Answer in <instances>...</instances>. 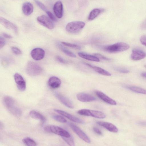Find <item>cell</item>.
Wrapping results in <instances>:
<instances>
[{"label":"cell","mask_w":146,"mask_h":146,"mask_svg":"<svg viewBox=\"0 0 146 146\" xmlns=\"http://www.w3.org/2000/svg\"><path fill=\"white\" fill-rule=\"evenodd\" d=\"M3 101L5 106L10 113L17 117L21 115V110L12 98L9 96H5L3 98Z\"/></svg>","instance_id":"1"},{"label":"cell","mask_w":146,"mask_h":146,"mask_svg":"<svg viewBox=\"0 0 146 146\" xmlns=\"http://www.w3.org/2000/svg\"><path fill=\"white\" fill-rule=\"evenodd\" d=\"M129 45L123 42H119L113 44L103 47L105 51L110 53H116L123 52L128 49Z\"/></svg>","instance_id":"2"},{"label":"cell","mask_w":146,"mask_h":146,"mask_svg":"<svg viewBox=\"0 0 146 146\" xmlns=\"http://www.w3.org/2000/svg\"><path fill=\"white\" fill-rule=\"evenodd\" d=\"M26 71L28 74L29 76H36L41 73L42 69L37 63L33 61H29L27 64Z\"/></svg>","instance_id":"3"},{"label":"cell","mask_w":146,"mask_h":146,"mask_svg":"<svg viewBox=\"0 0 146 146\" xmlns=\"http://www.w3.org/2000/svg\"><path fill=\"white\" fill-rule=\"evenodd\" d=\"M84 22L76 21L68 23L66 26V31L70 33H76L79 32L85 26Z\"/></svg>","instance_id":"4"},{"label":"cell","mask_w":146,"mask_h":146,"mask_svg":"<svg viewBox=\"0 0 146 146\" xmlns=\"http://www.w3.org/2000/svg\"><path fill=\"white\" fill-rule=\"evenodd\" d=\"M44 130L47 132L53 133L62 137H69L71 136L70 134L67 131L56 125L46 126L44 127Z\"/></svg>","instance_id":"5"},{"label":"cell","mask_w":146,"mask_h":146,"mask_svg":"<svg viewBox=\"0 0 146 146\" xmlns=\"http://www.w3.org/2000/svg\"><path fill=\"white\" fill-rule=\"evenodd\" d=\"M77 113L81 115L91 116L98 119H104L106 117L105 114L102 111L87 109L80 110L77 111Z\"/></svg>","instance_id":"6"},{"label":"cell","mask_w":146,"mask_h":146,"mask_svg":"<svg viewBox=\"0 0 146 146\" xmlns=\"http://www.w3.org/2000/svg\"><path fill=\"white\" fill-rule=\"evenodd\" d=\"M37 21L41 25L49 29H53L54 24L53 21L48 17L44 15L38 16L37 18Z\"/></svg>","instance_id":"7"},{"label":"cell","mask_w":146,"mask_h":146,"mask_svg":"<svg viewBox=\"0 0 146 146\" xmlns=\"http://www.w3.org/2000/svg\"><path fill=\"white\" fill-rule=\"evenodd\" d=\"M146 57V52L141 49L137 48L133 49L130 56L131 59L135 61L142 59Z\"/></svg>","instance_id":"8"},{"label":"cell","mask_w":146,"mask_h":146,"mask_svg":"<svg viewBox=\"0 0 146 146\" xmlns=\"http://www.w3.org/2000/svg\"><path fill=\"white\" fill-rule=\"evenodd\" d=\"M69 126L73 131L82 140L87 143H90V140L87 135L76 125L69 123Z\"/></svg>","instance_id":"9"},{"label":"cell","mask_w":146,"mask_h":146,"mask_svg":"<svg viewBox=\"0 0 146 146\" xmlns=\"http://www.w3.org/2000/svg\"><path fill=\"white\" fill-rule=\"evenodd\" d=\"M14 77L18 89L21 91H25L26 89V83L22 76L18 73H16Z\"/></svg>","instance_id":"10"},{"label":"cell","mask_w":146,"mask_h":146,"mask_svg":"<svg viewBox=\"0 0 146 146\" xmlns=\"http://www.w3.org/2000/svg\"><path fill=\"white\" fill-rule=\"evenodd\" d=\"M0 22L7 29L13 31L15 34L18 33V27L13 23L1 17H0Z\"/></svg>","instance_id":"11"},{"label":"cell","mask_w":146,"mask_h":146,"mask_svg":"<svg viewBox=\"0 0 146 146\" xmlns=\"http://www.w3.org/2000/svg\"><path fill=\"white\" fill-rule=\"evenodd\" d=\"M45 55L44 50L40 48H36L33 49L31 52V55L33 59L36 60H42Z\"/></svg>","instance_id":"12"},{"label":"cell","mask_w":146,"mask_h":146,"mask_svg":"<svg viewBox=\"0 0 146 146\" xmlns=\"http://www.w3.org/2000/svg\"><path fill=\"white\" fill-rule=\"evenodd\" d=\"M54 95L58 100L65 106L70 108H74L73 104L69 98L58 92H55Z\"/></svg>","instance_id":"13"},{"label":"cell","mask_w":146,"mask_h":146,"mask_svg":"<svg viewBox=\"0 0 146 146\" xmlns=\"http://www.w3.org/2000/svg\"><path fill=\"white\" fill-rule=\"evenodd\" d=\"M54 110L58 113L74 122L80 123H84L82 119L64 111L58 109H54Z\"/></svg>","instance_id":"14"},{"label":"cell","mask_w":146,"mask_h":146,"mask_svg":"<svg viewBox=\"0 0 146 146\" xmlns=\"http://www.w3.org/2000/svg\"><path fill=\"white\" fill-rule=\"evenodd\" d=\"M76 97L79 101L83 102H92L96 100V98L93 96L83 92L78 93Z\"/></svg>","instance_id":"15"},{"label":"cell","mask_w":146,"mask_h":146,"mask_svg":"<svg viewBox=\"0 0 146 146\" xmlns=\"http://www.w3.org/2000/svg\"><path fill=\"white\" fill-rule=\"evenodd\" d=\"M53 11L57 17L61 18L62 17L63 15V5L61 1H58L54 4Z\"/></svg>","instance_id":"16"},{"label":"cell","mask_w":146,"mask_h":146,"mask_svg":"<svg viewBox=\"0 0 146 146\" xmlns=\"http://www.w3.org/2000/svg\"><path fill=\"white\" fill-rule=\"evenodd\" d=\"M97 96L107 103L112 105L116 104V102L113 100L108 97L103 92L99 91L95 92Z\"/></svg>","instance_id":"17"},{"label":"cell","mask_w":146,"mask_h":146,"mask_svg":"<svg viewBox=\"0 0 146 146\" xmlns=\"http://www.w3.org/2000/svg\"><path fill=\"white\" fill-rule=\"evenodd\" d=\"M97 123L99 125L105 128L110 132L117 133L118 131V130L117 127L111 123L100 121L97 122Z\"/></svg>","instance_id":"18"},{"label":"cell","mask_w":146,"mask_h":146,"mask_svg":"<svg viewBox=\"0 0 146 146\" xmlns=\"http://www.w3.org/2000/svg\"><path fill=\"white\" fill-rule=\"evenodd\" d=\"M61 83L60 79L56 76L50 77L48 80V84L49 86L53 89H56L60 86Z\"/></svg>","instance_id":"19"},{"label":"cell","mask_w":146,"mask_h":146,"mask_svg":"<svg viewBox=\"0 0 146 146\" xmlns=\"http://www.w3.org/2000/svg\"><path fill=\"white\" fill-rule=\"evenodd\" d=\"M33 6L30 2L27 1L23 3L22 10L25 15L27 16L30 15L33 12Z\"/></svg>","instance_id":"20"},{"label":"cell","mask_w":146,"mask_h":146,"mask_svg":"<svg viewBox=\"0 0 146 146\" xmlns=\"http://www.w3.org/2000/svg\"><path fill=\"white\" fill-rule=\"evenodd\" d=\"M84 64L86 66L92 68L95 71L100 74L108 76H110L111 75V74L110 72L101 67L94 66L87 63H85Z\"/></svg>","instance_id":"21"},{"label":"cell","mask_w":146,"mask_h":146,"mask_svg":"<svg viewBox=\"0 0 146 146\" xmlns=\"http://www.w3.org/2000/svg\"><path fill=\"white\" fill-rule=\"evenodd\" d=\"M78 56L80 57L89 60L98 62L100 59L94 55L88 54L82 52H79L78 53Z\"/></svg>","instance_id":"22"},{"label":"cell","mask_w":146,"mask_h":146,"mask_svg":"<svg viewBox=\"0 0 146 146\" xmlns=\"http://www.w3.org/2000/svg\"><path fill=\"white\" fill-rule=\"evenodd\" d=\"M29 114L32 118L40 120L42 123H44L45 121V117L42 114L35 111H31Z\"/></svg>","instance_id":"23"},{"label":"cell","mask_w":146,"mask_h":146,"mask_svg":"<svg viewBox=\"0 0 146 146\" xmlns=\"http://www.w3.org/2000/svg\"><path fill=\"white\" fill-rule=\"evenodd\" d=\"M103 11L102 9L95 8L92 9L90 12L88 19L89 21H92L96 18Z\"/></svg>","instance_id":"24"},{"label":"cell","mask_w":146,"mask_h":146,"mask_svg":"<svg viewBox=\"0 0 146 146\" xmlns=\"http://www.w3.org/2000/svg\"><path fill=\"white\" fill-rule=\"evenodd\" d=\"M126 88L135 92L146 95V90L134 86H126Z\"/></svg>","instance_id":"25"},{"label":"cell","mask_w":146,"mask_h":146,"mask_svg":"<svg viewBox=\"0 0 146 146\" xmlns=\"http://www.w3.org/2000/svg\"><path fill=\"white\" fill-rule=\"evenodd\" d=\"M58 46L59 48L66 55L71 57L75 58L76 55L70 50L65 48L61 44H58Z\"/></svg>","instance_id":"26"},{"label":"cell","mask_w":146,"mask_h":146,"mask_svg":"<svg viewBox=\"0 0 146 146\" xmlns=\"http://www.w3.org/2000/svg\"><path fill=\"white\" fill-rule=\"evenodd\" d=\"M22 141L27 146H36V143L35 141L29 137H26L23 139Z\"/></svg>","instance_id":"27"},{"label":"cell","mask_w":146,"mask_h":146,"mask_svg":"<svg viewBox=\"0 0 146 146\" xmlns=\"http://www.w3.org/2000/svg\"><path fill=\"white\" fill-rule=\"evenodd\" d=\"M61 43L63 45L73 48L79 50L81 48V47L80 46L75 44L70 43L64 42H61Z\"/></svg>","instance_id":"28"},{"label":"cell","mask_w":146,"mask_h":146,"mask_svg":"<svg viewBox=\"0 0 146 146\" xmlns=\"http://www.w3.org/2000/svg\"><path fill=\"white\" fill-rule=\"evenodd\" d=\"M62 139L70 146H75L74 140L71 136L69 137H62Z\"/></svg>","instance_id":"29"},{"label":"cell","mask_w":146,"mask_h":146,"mask_svg":"<svg viewBox=\"0 0 146 146\" xmlns=\"http://www.w3.org/2000/svg\"><path fill=\"white\" fill-rule=\"evenodd\" d=\"M35 1L37 5L46 13L49 11L46 7L40 1L38 0H35Z\"/></svg>","instance_id":"30"},{"label":"cell","mask_w":146,"mask_h":146,"mask_svg":"<svg viewBox=\"0 0 146 146\" xmlns=\"http://www.w3.org/2000/svg\"><path fill=\"white\" fill-rule=\"evenodd\" d=\"M53 118L55 120L63 123L67 122L66 120L62 116L58 115H54L53 116Z\"/></svg>","instance_id":"31"},{"label":"cell","mask_w":146,"mask_h":146,"mask_svg":"<svg viewBox=\"0 0 146 146\" xmlns=\"http://www.w3.org/2000/svg\"><path fill=\"white\" fill-rule=\"evenodd\" d=\"M114 69L117 72L122 73H127L130 72L127 69L121 67H115Z\"/></svg>","instance_id":"32"},{"label":"cell","mask_w":146,"mask_h":146,"mask_svg":"<svg viewBox=\"0 0 146 146\" xmlns=\"http://www.w3.org/2000/svg\"><path fill=\"white\" fill-rule=\"evenodd\" d=\"M11 49L13 52L16 55H21L22 54L21 50L17 47L13 46Z\"/></svg>","instance_id":"33"},{"label":"cell","mask_w":146,"mask_h":146,"mask_svg":"<svg viewBox=\"0 0 146 146\" xmlns=\"http://www.w3.org/2000/svg\"><path fill=\"white\" fill-rule=\"evenodd\" d=\"M94 54L95 56L97 57L99 59H101L106 60H111L110 58L106 57L100 54L96 53H94Z\"/></svg>","instance_id":"34"},{"label":"cell","mask_w":146,"mask_h":146,"mask_svg":"<svg viewBox=\"0 0 146 146\" xmlns=\"http://www.w3.org/2000/svg\"><path fill=\"white\" fill-rule=\"evenodd\" d=\"M48 17L52 21H56L57 20L54 15L50 11H48L46 13Z\"/></svg>","instance_id":"35"},{"label":"cell","mask_w":146,"mask_h":146,"mask_svg":"<svg viewBox=\"0 0 146 146\" xmlns=\"http://www.w3.org/2000/svg\"><path fill=\"white\" fill-rule=\"evenodd\" d=\"M140 41L142 44L146 46V35L141 36L140 38Z\"/></svg>","instance_id":"36"},{"label":"cell","mask_w":146,"mask_h":146,"mask_svg":"<svg viewBox=\"0 0 146 146\" xmlns=\"http://www.w3.org/2000/svg\"><path fill=\"white\" fill-rule=\"evenodd\" d=\"M56 58L57 60L60 63L64 64L67 63V62L66 60L59 56H57L56 57Z\"/></svg>","instance_id":"37"},{"label":"cell","mask_w":146,"mask_h":146,"mask_svg":"<svg viewBox=\"0 0 146 146\" xmlns=\"http://www.w3.org/2000/svg\"><path fill=\"white\" fill-rule=\"evenodd\" d=\"M5 44V40L4 38L1 36L0 37V49L3 48Z\"/></svg>","instance_id":"38"},{"label":"cell","mask_w":146,"mask_h":146,"mask_svg":"<svg viewBox=\"0 0 146 146\" xmlns=\"http://www.w3.org/2000/svg\"><path fill=\"white\" fill-rule=\"evenodd\" d=\"M93 129L94 131L97 134L99 135H102V133L101 131L98 128L96 127H94Z\"/></svg>","instance_id":"39"},{"label":"cell","mask_w":146,"mask_h":146,"mask_svg":"<svg viewBox=\"0 0 146 146\" xmlns=\"http://www.w3.org/2000/svg\"><path fill=\"white\" fill-rule=\"evenodd\" d=\"M2 35L4 37L10 39L13 38V36H12L5 33H2Z\"/></svg>","instance_id":"40"},{"label":"cell","mask_w":146,"mask_h":146,"mask_svg":"<svg viewBox=\"0 0 146 146\" xmlns=\"http://www.w3.org/2000/svg\"><path fill=\"white\" fill-rule=\"evenodd\" d=\"M141 76L145 78H146V72H142L141 74Z\"/></svg>","instance_id":"41"},{"label":"cell","mask_w":146,"mask_h":146,"mask_svg":"<svg viewBox=\"0 0 146 146\" xmlns=\"http://www.w3.org/2000/svg\"><path fill=\"white\" fill-rule=\"evenodd\" d=\"M141 123V124H144H144H145V125H146V123H143H143Z\"/></svg>","instance_id":"42"},{"label":"cell","mask_w":146,"mask_h":146,"mask_svg":"<svg viewBox=\"0 0 146 146\" xmlns=\"http://www.w3.org/2000/svg\"><path fill=\"white\" fill-rule=\"evenodd\" d=\"M145 67L146 68V65L145 66Z\"/></svg>","instance_id":"43"}]
</instances>
